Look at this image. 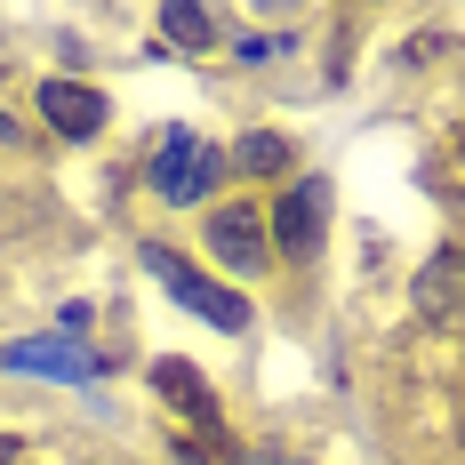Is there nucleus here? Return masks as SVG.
Listing matches in <instances>:
<instances>
[{"label": "nucleus", "mask_w": 465, "mask_h": 465, "mask_svg": "<svg viewBox=\"0 0 465 465\" xmlns=\"http://www.w3.org/2000/svg\"><path fill=\"white\" fill-rule=\"evenodd\" d=\"M144 265H153V281H161L185 313H201L209 329H225V337H241V329H249V297H241V289H225V281H209V273H193L169 241H144Z\"/></svg>", "instance_id": "f257e3e1"}, {"label": "nucleus", "mask_w": 465, "mask_h": 465, "mask_svg": "<svg viewBox=\"0 0 465 465\" xmlns=\"http://www.w3.org/2000/svg\"><path fill=\"white\" fill-rule=\"evenodd\" d=\"M217 169H225V161L193 137V129H169V137H161V161H153V193H161L169 209H185V201H201V193L217 185Z\"/></svg>", "instance_id": "f03ea898"}, {"label": "nucleus", "mask_w": 465, "mask_h": 465, "mask_svg": "<svg viewBox=\"0 0 465 465\" xmlns=\"http://www.w3.org/2000/svg\"><path fill=\"white\" fill-rule=\"evenodd\" d=\"M0 370L16 377H56V385H89L96 377V353L81 345V337H16V345H0Z\"/></svg>", "instance_id": "7ed1b4c3"}, {"label": "nucleus", "mask_w": 465, "mask_h": 465, "mask_svg": "<svg viewBox=\"0 0 465 465\" xmlns=\"http://www.w3.org/2000/svg\"><path fill=\"white\" fill-rule=\"evenodd\" d=\"M322 225H329V185L322 177H297L281 193V209L265 217V232L281 241V257H313L322 249Z\"/></svg>", "instance_id": "20e7f679"}, {"label": "nucleus", "mask_w": 465, "mask_h": 465, "mask_svg": "<svg viewBox=\"0 0 465 465\" xmlns=\"http://www.w3.org/2000/svg\"><path fill=\"white\" fill-rule=\"evenodd\" d=\"M41 121L56 129V137H73V144H89L104 121H113V104L89 89V81H48L41 89Z\"/></svg>", "instance_id": "39448f33"}, {"label": "nucleus", "mask_w": 465, "mask_h": 465, "mask_svg": "<svg viewBox=\"0 0 465 465\" xmlns=\"http://www.w3.org/2000/svg\"><path fill=\"white\" fill-rule=\"evenodd\" d=\"M265 241H273V232H265V217H257L249 201H232V209L209 217V249H217V265H232V273H249V265L265 257Z\"/></svg>", "instance_id": "423d86ee"}, {"label": "nucleus", "mask_w": 465, "mask_h": 465, "mask_svg": "<svg viewBox=\"0 0 465 465\" xmlns=\"http://www.w3.org/2000/svg\"><path fill=\"white\" fill-rule=\"evenodd\" d=\"M410 297H418L425 322H465V257H458V249H441V257L418 273V289H410Z\"/></svg>", "instance_id": "0eeeda50"}, {"label": "nucleus", "mask_w": 465, "mask_h": 465, "mask_svg": "<svg viewBox=\"0 0 465 465\" xmlns=\"http://www.w3.org/2000/svg\"><path fill=\"white\" fill-rule=\"evenodd\" d=\"M153 385L177 401V410H193L201 425H217V401H209V385H201V370H185V361H153Z\"/></svg>", "instance_id": "6e6552de"}, {"label": "nucleus", "mask_w": 465, "mask_h": 465, "mask_svg": "<svg viewBox=\"0 0 465 465\" xmlns=\"http://www.w3.org/2000/svg\"><path fill=\"white\" fill-rule=\"evenodd\" d=\"M209 33H217V16H209V8H185V0H177V8H161V41H169V48H209Z\"/></svg>", "instance_id": "1a4fd4ad"}, {"label": "nucleus", "mask_w": 465, "mask_h": 465, "mask_svg": "<svg viewBox=\"0 0 465 465\" xmlns=\"http://www.w3.org/2000/svg\"><path fill=\"white\" fill-rule=\"evenodd\" d=\"M297 153H289V137H241L232 144V169L241 177H273V169H289Z\"/></svg>", "instance_id": "9d476101"}, {"label": "nucleus", "mask_w": 465, "mask_h": 465, "mask_svg": "<svg viewBox=\"0 0 465 465\" xmlns=\"http://www.w3.org/2000/svg\"><path fill=\"white\" fill-rule=\"evenodd\" d=\"M0 144H16V121H8V113H0Z\"/></svg>", "instance_id": "9b49d317"}, {"label": "nucleus", "mask_w": 465, "mask_h": 465, "mask_svg": "<svg viewBox=\"0 0 465 465\" xmlns=\"http://www.w3.org/2000/svg\"><path fill=\"white\" fill-rule=\"evenodd\" d=\"M0 465H16V441H8V433H0Z\"/></svg>", "instance_id": "f8f14e48"}, {"label": "nucleus", "mask_w": 465, "mask_h": 465, "mask_svg": "<svg viewBox=\"0 0 465 465\" xmlns=\"http://www.w3.org/2000/svg\"><path fill=\"white\" fill-rule=\"evenodd\" d=\"M232 465H289V458H232Z\"/></svg>", "instance_id": "ddd939ff"}]
</instances>
